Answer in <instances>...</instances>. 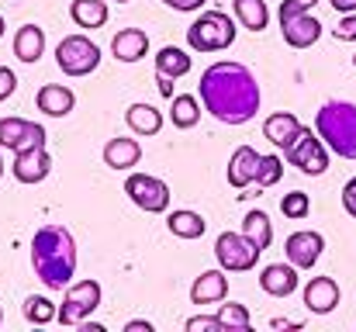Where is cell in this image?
Returning a JSON list of instances; mask_svg holds the SVG:
<instances>
[{"label": "cell", "mask_w": 356, "mask_h": 332, "mask_svg": "<svg viewBox=\"0 0 356 332\" xmlns=\"http://www.w3.org/2000/svg\"><path fill=\"white\" fill-rule=\"evenodd\" d=\"M353 66H356V52H353Z\"/></svg>", "instance_id": "7dc6e473"}, {"label": "cell", "mask_w": 356, "mask_h": 332, "mask_svg": "<svg viewBox=\"0 0 356 332\" xmlns=\"http://www.w3.org/2000/svg\"><path fill=\"white\" fill-rule=\"evenodd\" d=\"M187 332H225L218 315H194L187 319Z\"/></svg>", "instance_id": "e575fe53"}, {"label": "cell", "mask_w": 356, "mask_h": 332, "mask_svg": "<svg viewBox=\"0 0 356 332\" xmlns=\"http://www.w3.org/2000/svg\"><path fill=\"white\" fill-rule=\"evenodd\" d=\"M101 284L97 280H80V284H70L66 294H63V308H59V322L63 326H80L87 322L97 308H101Z\"/></svg>", "instance_id": "ba28073f"}, {"label": "cell", "mask_w": 356, "mask_h": 332, "mask_svg": "<svg viewBox=\"0 0 356 332\" xmlns=\"http://www.w3.org/2000/svg\"><path fill=\"white\" fill-rule=\"evenodd\" d=\"M49 170H52V156L45 152V145L14 152V166H10L14 180H21V184H42L49 177Z\"/></svg>", "instance_id": "7c38bea8"}, {"label": "cell", "mask_w": 356, "mask_h": 332, "mask_svg": "<svg viewBox=\"0 0 356 332\" xmlns=\"http://www.w3.org/2000/svg\"><path fill=\"white\" fill-rule=\"evenodd\" d=\"M336 7V14H356V0H329Z\"/></svg>", "instance_id": "ab89813d"}, {"label": "cell", "mask_w": 356, "mask_h": 332, "mask_svg": "<svg viewBox=\"0 0 356 332\" xmlns=\"http://www.w3.org/2000/svg\"><path fill=\"white\" fill-rule=\"evenodd\" d=\"M315 3H318V0H284L280 10H277V17H280V21H291V17H298V14H312Z\"/></svg>", "instance_id": "836d02e7"}, {"label": "cell", "mask_w": 356, "mask_h": 332, "mask_svg": "<svg viewBox=\"0 0 356 332\" xmlns=\"http://www.w3.org/2000/svg\"><path fill=\"white\" fill-rule=\"evenodd\" d=\"M80 329L83 332H104V326H97V322H90V319H87V322H80Z\"/></svg>", "instance_id": "7bdbcfd3"}, {"label": "cell", "mask_w": 356, "mask_h": 332, "mask_svg": "<svg viewBox=\"0 0 356 332\" xmlns=\"http://www.w3.org/2000/svg\"><path fill=\"white\" fill-rule=\"evenodd\" d=\"M305 305L315 315H329L339 305V284L332 277H312L305 287Z\"/></svg>", "instance_id": "2e32d148"}, {"label": "cell", "mask_w": 356, "mask_h": 332, "mask_svg": "<svg viewBox=\"0 0 356 332\" xmlns=\"http://www.w3.org/2000/svg\"><path fill=\"white\" fill-rule=\"evenodd\" d=\"M242 235L245 239H252L259 249H270V242H273V221L266 212H249L245 219H242Z\"/></svg>", "instance_id": "f1b7e54d"}, {"label": "cell", "mask_w": 356, "mask_h": 332, "mask_svg": "<svg viewBox=\"0 0 356 332\" xmlns=\"http://www.w3.org/2000/svg\"><path fill=\"white\" fill-rule=\"evenodd\" d=\"M301 121H298V114L294 111H273L266 121H263V135L277 145V149H287L298 135H301Z\"/></svg>", "instance_id": "9a60e30c"}, {"label": "cell", "mask_w": 356, "mask_h": 332, "mask_svg": "<svg viewBox=\"0 0 356 332\" xmlns=\"http://www.w3.org/2000/svg\"><path fill=\"white\" fill-rule=\"evenodd\" d=\"M156 84H159V94H163V97L170 101V97H173V87H170L173 80H166V77H156Z\"/></svg>", "instance_id": "b9f144b4"}, {"label": "cell", "mask_w": 356, "mask_h": 332, "mask_svg": "<svg viewBox=\"0 0 356 332\" xmlns=\"http://www.w3.org/2000/svg\"><path fill=\"white\" fill-rule=\"evenodd\" d=\"M280 212H284V219H308L312 215V198L305 194V191H291V194H284L280 198Z\"/></svg>", "instance_id": "4dcf8cb0"}, {"label": "cell", "mask_w": 356, "mask_h": 332, "mask_svg": "<svg viewBox=\"0 0 356 332\" xmlns=\"http://www.w3.org/2000/svg\"><path fill=\"white\" fill-rule=\"evenodd\" d=\"M218 319H222V326L225 332L229 329H249L252 326V319H249V308L245 305H236V301H229V305H218Z\"/></svg>", "instance_id": "1f68e13d"}, {"label": "cell", "mask_w": 356, "mask_h": 332, "mask_svg": "<svg viewBox=\"0 0 356 332\" xmlns=\"http://www.w3.org/2000/svg\"><path fill=\"white\" fill-rule=\"evenodd\" d=\"M166 7H173V10H184V14H191V10H201L208 0H163Z\"/></svg>", "instance_id": "f35d334b"}, {"label": "cell", "mask_w": 356, "mask_h": 332, "mask_svg": "<svg viewBox=\"0 0 356 332\" xmlns=\"http://www.w3.org/2000/svg\"><path fill=\"white\" fill-rule=\"evenodd\" d=\"M332 35L339 42H356V14H343L339 17V28H332Z\"/></svg>", "instance_id": "d590c367"}, {"label": "cell", "mask_w": 356, "mask_h": 332, "mask_svg": "<svg viewBox=\"0 0 356 332\" xmlns=\"http://www.w3.org/2000/svg\"><path fill=\"white\" fill-rule=\"evenodd\" d=\"M259 287L270 294V298H291L298 291V267L287 260V263H270L263 267L259 274Z\"/></svg>", "instance_id": "4fadbf2b"}, {"label": "cell", "mask_w": 356, "mask_h": 332, "mask_svg": "<svg viewBox=\"0 0 356 332\" xmlns=\"http://www.w3.org/2000/svg\"><path fill=\"white\" fill-rule=\"evenodd\" d=\"M42 52H45V31L38 24H21L17 35H14V56L31 66V63L42 59Z\"/></svg>", "instance_id": "44dd1931"}, {"label": "cell", "mask_w": 356, "mask_h": 332, "mask_svg": "<svg viewBox=\"0 0 356 332\" xmlns=\"http://www.w3.org/2000/svg\"><path fill=\"white\" fill-rule=\"evenodd\" d=\"M111 52H115L118 63H138L149 52V35L142 28H121L111 38Z\"/></svg>", "instance_id": "ac0fdd59"}, {"label": "cell", "mask_w": 356, "mask_h": 332, "mask_svg": "<svg viewBox=\"0 0 356 332\" xmlns=\"http://www.w3.org/2000/svg\"><path fill=\"white\" fill-rule=\"evenodd\" d=\"M24 319H28L31 326H49V322L59 319V308H56L45 294H31V298L24 301Z\"/></svg>", "instance_id": "f546056e"}, {"label": "cell", "mask_w": 356, "mask_h": 332, "mask_svg": "<svg viewBox=\"0 0 356 332\" xmlns=\"http://www.w3.org/2000/svg\"><path fill=\"white\" fill-rule=\"evenodd\" d=\"M124 194H128L131 205L142 208L145 215H163V212L170 208V187H166V180L149 177V173H128Z\"/></svg>", "instance_id": "9c48e42d"}, {"label": "cell", "mask_w": 356, "mask_h": 332, "mask_svg": "<svg viewBox=\"0 0 356 332\" xmlns=\"http://www.w3.org/2000/svg\"><path fill=\"white\" fill-rule=\"evenodd\" d=\"M3 28H7V24H3V17H0V38H3Z\"/></svg>", "instance_id": "ee69618b"}, {"label": "cell", "mask_w": 356, "mask_h": 332, "mask_svg": "<svg viewBox=\"0 0 356 332\" xmlns=\"http://www.w3.org/2000/svg\"><path fill=\"white\" fill-rule=\"evenodd\" d=\"M225 294H229L225 270H204L194 280V287H191V301L194 305H218V301H225Z\"/></svg>", "instance_id": "e0dca14e"}, {"label": "cell", "mask_w": 356, "mask_h": 332, "mask_svg": "<svg viewBox=\"0 0 356 332\" xmlns=\"http://www.w3.org/2000/svg\"><path fill=\"white\" fill-rule=\"evenodd\" d=\"M0 319H3V312H0Z\"/></svg>", "instance_id": "c3c4849f"}, {"label": "cell", "mask_w": 356, "mask_h": 332, "mask_svg": "<svg viewBox=\"0 0 356 332\" xmlns=\"http://www.w3.org/2000/svg\"><path fill=\"white\" fill-rule=\"evenodd\" d=\"M315 132L339 159H356V104L353 101H325L315 114Z\"/></svg>", "instance_id": "3957f363"}, {"label": "cell", "mask_w": 356, "mask_h": 332, "mask_svg": "<svg viewBox=\"0 0 356 332\" xmlns=\"http://www.w3.org/2000/svg\"><path fill=\"white\" fill-rule=\"evenodd\" d=\"M115 3H128V0H115Z\"/></svg>", "instance_id": "bcb514c9"}, {"label": "cell", "mask_w": 356, "mask_h": 332, "mask_svg": "<svg viewBox=\"0 0 356 332\" xmlns=\"http://www.w3.org/2000/svg\"><path fill=\"white\" fill-rule=\"evenodd\" d=\"M138 159H142V145L135 139H121L118 135L104 145V163L111 170H131V166H138Z\"/></svg>", "instance_id": "7402d4cb"}, {"label": "cell", "mask_w": 356, "mask_h": 332, "mask_svg": "<svg viewBox=\"0 0 356 332\" xmlns=\"http://www.w3.org/2000/svg\"><path fill=\"white\" fill-rule=\"evenodd\" d=\"M45 145V128L28 121V118H0V149L21 152V149H38Z\"/></svg>", "instance_id": "30bf717a"}, {"label": "cell", "mask_w": 356, "mask_h": 332, "mask_svg": "<svg viewBox=\"0 0 356 332\" xmlns=\"http://www.w3.org/2000/svg\"><path fill=\"white\" fill-rule=\"evenodd\" d=\"M284 177V159L280 156H259L256 166V187H273Z\"/></svg>", "instance_id": "d6a6232c"}, {"label": "cell", "mask_w": 356, "mask_h": 332, "mask_svg": "<svg viewBox=\"0 0 356 332\" xmlns=\"http://www.w3.org/2000/svg\"><path fill=\"white\" fill-rule=\"evenodd\" d=\"M343 208H346L350 219H356V177H350L346 187H343Z\"/></svg>", "instance_id": "74e56055"}, {"label": "cell", "mask_w": 356, "mask_h": 332, "mask_svg": "<svg viewBox=\"0 0 356 332\" xmlns=\"http://www.w3.org/2000/svg\"><path fill=\"white\" fill-rule=\"evenodd\" d=\"M259 256H263V249L252 239H245L242 232H222L215 239V260H218V267L225 274H245V270H252Z\"/></svg>", "instance_id": "52a82bcc"}, {"label": "cell", "mask_w": 356, "mask_h": 332, "mask_svg": "<svg viewBox=\"0 0 356 332\" xmlns=\"http://www.w3.org/2000/svg\"><path fill=\"white\" fill-rule=\"evenodd\" d=\"M70 17L76 28H104L108 21V0H73L70 3Z\"/></svg>", "instance_id": "cb8c5ba5"}, {"label": "cell", "mask_w": 356, "mask_h": 332, "mask_svg": "<svg viewBox=\"0 0 356 332\" xmlns=\"http://www.w3.org/2000/svg\"><path fill=\"white\" fill-rule=\"evenodd\" d=\"M236 21L225 10H204L191 28H187V45L194 52H222L236 42Z\"/></svg>", "instance_id": "277c9868"}, {"label": "cell", "mask_w": 356, "mask_h": 332, "mask_svg": "<svg viewBox=\"0 0 356 332\" xmlns=\"http://www.w3.org/2000/svg\"><path fill=\"white\" fill-rule=\"evenodd\" d=\"M56 63L66 77H87L101 66V49L87 35H66L56 45Z\"/></svg>", "instance_id": "8992f818"}, {"label": "cell", "mask_w": 356, "mask_h": 332, "mask_svg": "<svg viewBox=\"0 0 356 332\" xmlns=\"http://www.w3.org/2000/svg\"><path fill=\"white\" fill-rule=\"evenodd\" d=\"M166 225H170V232H173L177 239H201L204 228H208L204 215H197V212H191V208H177V212H170Z\"/></svg>", "instance_id": "4316f807"}, {"label": "cell", "mask_w": 356, "mask_h": 332, "mask_svg": "<svg viewBox=\"0 0 356 332\" xmlns=\"http://www.w3.org/2000/svg\"><path fill=\"white\" fill-rule=\"evenodd\" d=\"M124 332H152V322H142V319H131V322L124 326Z\"/></svg>", "instance_id": "60d3db41"}, {"label": "cell", "mask_w": 356, "mask_h": 332, "mask_svg": "<svg viewBox=\"0 0 356 332\" xmlns=\"http://www.w3.org/2000/svg\"><path fill=\"white\" fill-rule=\"evenodd\" d=\"M76 108V94L63 84H45L38 90V111H45L49 118H66L70 111Z\"/></svg>", "instance_id": "ffe728a7"}, {"label": "cell", "mask_w": 356, "mask_h": 332, "mask_svg": "<svg viewBox=\"0 0 356 332\" xmlns=\"http://www.w3.org/2000/svg\"><path fill=\"white\" fill-rule=\"evenodd\" d=\"M124 121H128V128L135 132V135H159V128H163V111H156L152 104H131V108L124 111Z\"/></svg>", "instance_id": "d4e9b609"}, {"label": "cell", "mask_w": 356, "mask_h": 332, "mask_svg": "<svg viewBox=\"0 0 356 332\" xmlns=\"http://www.w3.org/2000/svg\"><path fill=\"white\" fill-rule=\"evenodd\" d=\"M280 31H284V42H287L291 49H308V45L318 42L322 21L312 17V14H298V17H291V21H280Z\"/></svg>", "instance_id": "5bb4252c"}, {"label": "cell", "mask_w": 356, "mask_h": 332, "mask_svg": "<svg viewBox=\"0 0 356 332\" xmlns=\"http://www.w3.org/2000/svg\"><path fill=\"white\" fill-rule=\"evenodd\" d=\"M322 249H325V239H322V232H312V228H301V232L287 235V242H284V253L298 270H312L322 260Z\"/></svg>", "instance_id": "8fae6325"}, {"label": "cell", "mask_w": 356, "mask_h": 332, "mask_svg": "<svg viewBox=\"0 0 356 332\" xmlns=\"http://www.w3.org/2000/svg\"><path fill=\"white\" fill-rule=\"evenodd\" d=\"M31 267L49 291H66L76 274V242L63 225H42L31 239Z\"/></svg>", "instance_id": "7a4b0ae2"}, {"label": "cell", "mask_w": 356, "mask_h": 332, "mask_svg": "<svg viewBox=\"0 0 356 332\" xmlns=\"http://www.w3.org/2000/svg\"><path fill=\"white\" fill-rule=\"evenodd\" d=\"M191 73V56L177 45H163L159 56H156V77H166V80H180Z\"/></svg>", "instance_id": "603a6c76"}, {"label": "cell", "mask_w": 356, "mask_h": 332, "mask_svg": "<svg viewBox=\"0 0 356 332\" xmlns=\"http://www.w3.org/2000/svg\"><path fill=\"white\" fill-rule=\"evenodd\" d=\"M284 159H287L291 166H298L301 173H308V177H322V173L329 170V145L322 142L318 132L301 128V135L284 149Z\"/></svg>", "instance_id": "5b68a950"}, {"label": "cell", "mask_w": 356, "mask_h": 332, "mask_svg": "<svg viewBox=\"0 0 356 332\" xmlns=\"http://www.w3.org/2000/svg\"><path fill=\"white\" fill-rule=\"evenodd\" d=\"M232 10H236V21L249 31H263L270 24V7L266 0H232Z\"/></svg>", "instance_id": "83f0119b"}, {"label": "cell", "mask_w": 356, "mask_h": 332, "mask_svg": "<svg viewBox=\"0 0 356 332\" xmlns=\"http://www.w3.org/2000/svg\"><path fill=\"white\" fill-rule=\"evenodd\" d=\"M256 166H259V152L252 145H238L229 159V184L242 191L249 184H256Z\"/></svg>", "instance_id": "d6986e66"}, {"label": "cell", "mask_w": 356, "mask_h": 332, "mask_svg": "<svg viewBox=\"0 0 356 332\" xmlns=\"http://www.w3.org/2000/svg\"><path fill=\"white\" fill-rule=\"evenodd\" d=\"M197 90L204 111H211L222 125H245L259 111V84L252 70L242 63H229V59L211 63L201 73Z\"/></svg>", "instance_id": "6da1fadb"}, {"label": "cell", "mask_w": 356, "mask_h": 332, "mask_svg": "<svg viewBox=\"0 0 356 332\" xmlns=\"http://www.w3.org/2000/svg\"><path fill=\"white\" fill-rule=\"evenodd\" d=\"M170 121H173V128H180V132L194 128V125L201 121V101H197L194 94H177V97H170Z\"/></svg>", "instance_id": "484cf974"}, {"label": "cell", "mask_w": 356, "mask_h": 332, "mask_svg": "<svg viewBox=\"0 0 356 332\" xmlns=\"http://www.w3.org/2000/svg\"><path fill=\"white\" fill-rule=\"evenodd\" d=\"M0 177H3V156H0Z\"/></svg>", "instance_id": "f6af8a7d"}, {"label": "cell", "mask_w": 356, "mask_h": 332, "mask_svg": "<svg viewBox=\"0 0 356 332\" xmlns=\"http://www.w3.org/2000/svg\"><path fill=\"white\" fill-rule=\"evenodd\" d=\"M14 90H17V77H14V70L0 66V101H7Z\"/></svg>", "instance_id": "8d00e7d4"}]
</instances>
